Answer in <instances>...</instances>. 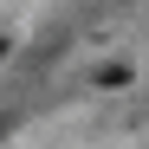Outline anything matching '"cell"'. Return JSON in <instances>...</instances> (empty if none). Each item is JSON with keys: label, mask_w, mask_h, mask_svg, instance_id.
I'll return each instance as SVG.
<instances>
[{"label": "cell", "mask_w": 149, "mask_h": 149, "mask_svg": "<svg viewBox=\"0 0 149 149\" xmlns=\"http://www.w3.org/2000/svg\"><path fill=\"white\" fill-rule=\"evenodd\" d=\"M0 58H7V33H0Z\"/></svg>", "instance_id": "1"}, {"label": "cell", "mask_w": 149, "mask_h": 149, "mask_svg": "<svg viewBox=\"0 0 149 149\" xmlns=\"http://www.w3.org/2000/svg\"><path fill=\"white\" fill-rule=\"evenodd\" d=\"M0 136H7V123H0Z\"/></svg>", "instance_id": "2"}]
</instances>
